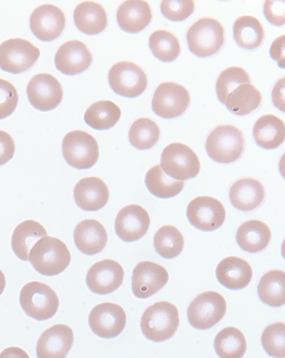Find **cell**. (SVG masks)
<instances>
[{"label":"cell","instance_id":"cell-1","mask_svg":"<svg viewBox=\"0 0 285 358\" xmlns=\"http://www.w3.org/2000/svg\"><path fill=\"white\" fill-rule=\"evenodd\" d=\"M29 261L37 273L44 276H56L69 266L71 254L65 243L46 236L31 249Z\"/></svg>","mask_w":285,"mask_h":358},{"label":"cell","instance_id":"cell-43","mask_svg":"<svg viewBox=\"0 0 285 358\" xmlns=\"http://www.w3.org/2000/svg\"><path fill=\"white\" fill-rule=\"evenodd\" d=\"M284 1H267L265 2V17L270 24L275 27L284 25Z\"/></svg>","mask_w":285,"mask_h":358},{"label":"cell","instance_id":"cell-14","mask_svg":"<svg viewBox=\"0 0 285 358\" xmlns=\"http://www.w3.org/2000/svg\"><path fill=\"white\" fill-rule=\"evenodd\" d=\"M31 106L41 111H50L63 101V88L59 80L50 73H38L29 82L27 89Z\"/></svg>","mask_w":285,"mask_h":358},{"label":"cell","instance_id":"cell-4","mask_svg":"<svg viewBox=\"0 0 285 358\" xmlns=\"http://www.w3.org/2000/svg\"><path fill=\"white\" fill-rule=\"evenodd\" d=\"M20 305L29 317L46 321L55 316L59 308V299L55 290L47 284L31 281L22 287Z\"/></svg>","mask_w":285,"mask_h":358},{"label":"cell","instance_id":"cell-24","mask_svg":"<svg viewBox=\"0 0 285 358\" xmlns=\"http://www.w3.org/2000/svg\"><path fill=\"white\" fill-rule=\"evenodd\" d=\"M117 20L124 31L129 34L140 33L152 22V8L147 1L128 0L118 8Z\"/></svg>","mask_w":285,"mask_h":358},{"label":"cell","instance_id":"cell-25","mask_svg":"<svg viewBox=\"0 0 285 358\" xmlns=\"http://www.w3.org/2000/svg\"><path fill=\"white\" fill-rule=\"evenodd\" d=\"M265 196V188L261 182L249 178L236 181L229 194L231 203L242 212L257 209L263 203Z\"/></svg>","mask_w":285,"mask_h":358},{"label":"cell","instance_id":"cell-32","mask_svg":"<svg viewBox=\"0 0 285 358\" xmlns=\"http://www.w3.org/2000/svg\"><path fill=\"white\" fill-rule=\"evenodd\" d=\"M261 302L271 308H280L285 303V273L284 271H268L261 278L258 286Z\"/></svg>","mask_w":285,"mask_h":358},{"label":"cell","instance_id":"cell-22","mask_svg":"<svg viewBox=\"0 0 285 358\" xmlns=\"http://www.w3.org/2000/svg\"><path fill=\"white\" fill-rule=\"evenodd\" d=\"M216 276L221 285L231 290L245 289L251 283L253 271L247 261L236 257L224 259L217 265Z\"/></svg>","mask_w":285,"mask_h":358},{"label":"cell","instance_id":"cell-2","mask_svg":"<svg viewBox=\"0 0 285 358\" xmlns=\"http://www.w3.org/2000/svg\"><path fill=\"white\" fill-rule=\"evenodd\" d=\"M180 324L177 308L172 303H154L144 312L140 329L144 337L153 342L169 340L175 334Z\"/></svg>","mask_w":285,"mask_h":358},{"label":"cell","instance_id":"cell-3","mask_svg":"<svg viewBox=\"0 0 285 358\" xmlns=\"http://www.w3.org/2000/svg\"><path fill=\"white\" fill-rule=\"evenodd\" d=\"M244 146L242 131L235 126L224 124L217 127L207 136L206 151L214 162L230 164L241 158Z\"/></svg>","mask_w":285,"mask_h":358},{"label":"cell","instance_id":"cell-21","mask_svg":"<svg viewBox=\"0 0 285 358\" xmlns=\"http://www.w3.org/2000/svg\"><path fill=\"white\" fill-rule=\"evenodd\" d=\"M73 197L80 209L86 212H97L108 203L110 190L102 179L85 178L76 184Z\"/></svg>","mask_w":285,"mask_h":358},{"label":"cell","instance_id":"cell-18","mask_svg":"<svg viewBox=\"0 0 285 358\" xmlns=\"http://www.w3.org/2000/svg\"><path fill=\"white\" fill-rule=\"evenodd\" d=\"M66 27V17L57 6L45 4L38 6L31 15L30 28L35 37L41 41H53Z\"/></svg>","mask_w":285,"mask_h":358},{"label":"cell","instance_id":"cell-16","mask_svg":"<svg viewBox=\"0 0 285 358\" xmlns=\"http://www.w3.org/2000/svg\"><path fill=\"white\" fill-rule=\"evenodd\" d=\"M149 226L148 212L140 206L130 204L117 214L115 222V234L124 242H136L147 234Z\"/></svg>","mask_w":285,"mask_h":358},{"label":"cell","instance_id":"cell-27","mask_svg":"<svg viewBox=\"0 0 285 358\" xmlns=\"http://www.w3.org/2000/svg\"><path fill=\"white\" fill-rule=\"evenodd\" d=\"M75 27L86 35L101 34L108 27V15L101 5L92 1L80 3L73 12Z\"/></svg>","mask_w":285,"mask_h":358},{"label":"cell","instance_id":"cell-9","mask_svg":"<svg viewBox=\"0 0 285 358\" xmlns=\"http://www.w3.org/2000/svg\"><path fill=\"white\" fill-rule=\"evenodd\" d=\"M40 56V50L30 41L20 38L9 39L0 44V69L15 75L27 72Z\"/></svg>","mask_w":285,"mask_h":358},{"label":"cell","instance_id":"cell-19","mask_svg":"<svg viewBox=\"0 0 285 358\" xmlns=\"http://www.w3.org/2000/svg\"><path fill=\"white\" fill-rule=\"evenodd\" d=\"M92 54L82 41H67L57 51L55 65L59 72L66 76H76L85 72L91 66Z\"/></svg>","mask_w":285,"mask_h":358},{"label":"cell","instance_id":"cell-28","mask_svg":"<svg viewBox=\"0 0 285 358\" xmlns=\"http://www.w3.org/2000/svg\"><path fill=\"white\" fill-rule=\"evenodd\" d=\"M253 136L259 147L265 150L278 148L285 139L284 121L275 115L259 117L253 127Z\"/></svg>","mask_w":285,"mask_h":358},{"label":"cell","instance_id":"cell-41","mask_svg":"<svg viewBox=\"0 0 285 358\" xmlns=\"http://www.w3.org/2000/svg\"><path fill=\"white\" fill-rule=\"evenodd\" d=\"M160 9L168 20L182 22L194 12L195 3L192 0H164L160 5Z\"/></svg>","mask_w":285,"mask_h":358},{"label":"cell","instance_id":"cell-26","mask_svg":"<svg viewBox=\"0 0 285 358\" xmlns=\"http://www.w3.org/2000/svg\"><path fill=\"white\" fill-rule=\"evenodd\" d=\"M271 238V230L268 224L258 220L242 224L236 233V241L240 248L251 254L267 248Z\"/></svg>","mask_w":285,"mask_h":358},{"label":"cell","instance_id":"cell-12","mask_svg":"<svg viewBox=\"0 0 285 358\" xmlns=\"http://www.w3.org/2000/svg\"><path fill=\"white\" fill-rule=\"evenodd\" d=\"M187 219L195 229L201 231H214L226 222L225 207L219 200L210 196H198L187 207Z\"/></svg>","mask_w":285,"mask_h":358},{"label":"cell","instance_id":"cell-6","mask_svg":"<svg viewBox=\"0 0 285 358\" xmlns=\"http://www.w3.org/2000/svg\"><path fill=\"white\" fill-rule=\"evenodd\" d=\"M226 310L225 297L216 291H207L198 295L189 306L188 321L197 330H209L225 317Z\"/></svg>","mask_w":285,"mask_h":358},{"label":"cell","instance_id":"cell-17","mask_svg":"<svg viewBox=\"0 0 285 358\" xmlns=\"http://www.w3.org/2000/svg\"><path fill=\"white\" fill-rule=\"evenodd\" d=\"M124 271L114 260H103L92 265L86 276V284L97 295H108L119 289L123 284Z\"/></svg>","mask_w":285,"mask_h":358},{"label":"cell","instance_id":"cell-47","mask_svg":"<svg viewBox=\"0 0 285 358\" xmlns=\"http://www.w3.org/2000/svg\"><path fill=\"white\" fill-rule=\"evenodd\" d=\"M0 358H30L28 354L20 348L11 347L6 348L0 353Z\"/></svg>","mask_w":285,"mask_h":358},{"label":"cell","instance_id":"cell-39","mask_svg":"<svg viewBox=\"0 0 285 358\" xmlns=\"http://www.w3.org/2000/svg\"><path fill=\"white\" fill-rule=\"evenodd\" d=\"M261 344L265 353L274 358L285 357V324L275 322L265 328L261 336Z\"/></svg>","mask_w":285,"mask_h":358},{"label":"cell","instance_id":"cell-36","mask_svg":"<svg viewBox=\"0 0 285 358\" xmlns=\"http://www.w3.org/2000/svg\"><path fill=\"white\" fill-rule=\"evenodd\" d=\"M154 248L160 257L171 260L184 251V236L175 226H163L154 236Z\"/></svg>","mask_w":285,"mask_h":358},{"label":"cell","instance_id":"cell-29","mask_svg":"<svg viewBox=\"0 0 285 358\" xmlns=\"http://www.w3.org/2000/svg\"><path fill=\"white\" fill-rule=\"evenodd\" d=\"M47 236L46 229L41 223L33 220L19 224L12 236V249L17 257L29 261L31 249L41 238Z\"/></svg>","mask_w":285,"mask_h":358},{"label":"cell","instance_id":"cell-40","mask_svg":"<svg viewBox=\"0 0 285 358\" xmlns=\"http://www.w3.org/2000/svg\"><path fill=\"white\" fill-rule=\"evenodd\" d=\"M244 83H251V78L246 70L242 67H228L225 71L221 73L216 85L217 98L221 103H225L226 99L230 92L237 86Z\"/></svg>","mask_w":285,"mask_h":358},{"label":"cell","instance_id":"cell-11","mask_svg":"<svg viewBox=\"0 0 285 358\" xmlns=\"http://www.w3.org/2000/svg\"><path fill=\"white\" fill-rule=\"evenodd\" d=\"M108 83L115 94L126 98H136L145 92L148 78L136 64L122 62L111 67Z\"/></svg>","mask_w":285,"mask_h":358},{"label":"cell","instance_id":"cell-20","mask_svg":"<svg viewBox=\"0 0 285 358\" xmlns=\"http://www.w3.org/2000/svg\"><path fill=\"white\" fill-rule=\"evenodd\" d=\"M75 336L72 328L65 324H56L48 329L38 338V358H66L73 345Z\"/></svg>","mask_w":285,"mask_h":358},{"label":"cell","instance_id":"cell-23","mask_svg":"<svg viewBox=\"0 0 285 358\" xmlns=\"http://www.w3.org/2000/svg\"><path fill=\"white\" fill-rule=\"evenodd\" d=\"M108 238L107 230L96 220H82L73 232L77 249L86 255H94L103 251Z\"/></svg>","mask_w":285,"mask_h":358},{"label":"cell","instance_id":"cell-33","mask_svg":"<svg viewBox=\"0 0 285 358\" xmlns=\"http://www.w3.org/2000/svg\"><path fill=\"white\" fill-rule=\"evenodd\" d=\"M121 115L120 108L114 102L99 101L94 102L86 110L85 121L95 130H108L117 124Z\"/></svg>","mask_w":285,"mask_h":358},{"label":"cell","instance_id":"cell-7","mask_svg":"<svg viewBox=\"0 0 285 358\" xmlns=\"http://www.w3.org/2000/svg\"><path fill=\"white\" fill-rule=\"evenodd\" d=\"M62 151L67 164L80 171L94 167L99 157L97 140L92 134L81 130L66 134Z\"/></svg>","mask_w":285,"mask_h":358},{"label":"cell","instance_id":"cell-5","mask_svg":"<svg viewBox=\"0 0 285 358\" xmlns=\"http://www.w3.org/2000/svg\"><path fill=\"white\" fill-rule=\"evenodd\" d=\"M225 41V29L214 18L198 19L188 30L189 50L198 57L214 55L219 52Z\"/></svg>","mask_w":285,"mask_h":358},{"label":"cell","instance_id":"cell-15","mask_svg":"<svg viewBox=\"0 0 285 358\" xmlns=\"http://www.w3.org/2000/svg\"><path fill=\"white\" fill-rule=\"evenodd\" d=\"M168 280V271L162 265L149 261L140 262L133 273V295L140 299H149L163 289Z\"/></svg>","mask_w":285,"mask_h":358},{"label":"cell","instance_id":"cell-37","mask_svg":"<svg viewBox=\"0 0 285 358\" xmlns=\"http://www.w3.org/2000/svg\"><path fill=\"white\" fill-rule=\"evenodd\" d=\"M149 46L153 56L164 63L175 62L181 52L177 38L170 31L165 30L154 31L150 35Z\"/></svg>","mask_w":285,"mask_h":358},{"label":"cell","instance_id":"cell-13","mask_svg":"<svg viewBox=\"0 0 285 358\" xmlns=\"http://www.w3.org/2000/svg\"><path fill=\"white\" fill-rule=\"evenodd\" d=\"M126 311L114 303H99L89 315V328L101 338L118 337L126 328Z\"/></svg>","mask_w":285,"mask_h":358},{"label":"cell","instance_id":"cell-35","mask_svg":"<svg viewBox=\"0 0 285 358\" xmlns=\"http://www.w3.org/2000/svg\"><path fill=\"white\" fill-rule=\"evenodd\" d=\"M145 185L154 196L169 199L181 193L184 189V182L169 178L163 171L161 166L156 165L147 172Z\"/></svg>","mask_w":285,"mask_h":358},{"label":"cell","instance_id":"cell-46","mask_svg":"<svg viewBox=\"0 0 285 358\" xmlns=\"http://www.w3.org/2000/svg\"><path fill=\"white\" fill-rule=\"evenodd\" d=\"M273 101L275 106L284 111V78L277 83L273 90Z\"/></svg>","mask_w":285,"mask_h":358},{"label":"cell","instance_id":"cell-31","mask_svg":"<svg viewBox=\"0 0 285 358\" xmlns=\"http://www.w3.org/2000/svg\"><path fill=\"white\" fill-rule=\"evenodd\" d=\"M233 37L236 43L242 49H257L265 38L263 25L258 19L251 15H243L237 18L233 24Z\"/></svg>","mask_w":285,"mask_h":358},{"label":"cell","instance_id":"cell-10","mask_svg":"<svg viewBox=\"0 0 285 358\" xmlns=\"http://www.w3.org/2000/svg\"><path fill=\"white\" fill-rule=\"evenodd\" d=\"M191 104L188 90L176 83L166 82L154 92L152 110L159 117L172 120L180 117Z\"/></svg>","mask_w":285,"mask_h":358},{"label":"cell","instance_id":"cell-8","mask_svg":"<svg viewBox=\"0 0 285 358\" xmlns=\"http://www.w3.org/2000/svg\"><path fill=\"white\" fill-rule=\"evenodd\" d=\"M162 169L169 178L178 181L196 178L200 162L193 150L184 143H174L166 147L161 155Z\"/></svg>","mask_w":285,"mask_h":358},{"label":"cell","instance_id":"cell-34","mask_svg":"<svg viewBox=\"0 0 285 358\" xmlns=\"http://www.w3.org/2000/svg\"><path fill=\"white\" fill-rule=\"evenodd\" d=\"M214 347L219 358H242L247 351V341L239 329L227 327L217 335Z\"/></svg>","mask_w":285,"mask_h":358},{"label":"cell","instance_id":"cell-48","mask_svg":"<svg viewBox=\"0 0 285 358\" xmlns=\"http://www.w3.org/2000/svg\"><path fill=\"white\" fill-rule=\"evenodd\" d=\"M6 287V277L3 271L0 270V296L4 292Z\"/></svg>","mask_w":285,"mask_h":358},{"label":"cell","instance_id":"cell-42","mask_svg":"<svg viewBox=\"0 0 285 358\" xmlns=\"http://www.w3.org/2000/svg\"><path fill=\"white\" fill-rule=\"evenodd\" d=\"M17 90L14 85L0 78V120L10 117L18 104Z\"/></svg>","mask_w":285,"mask_h":358},{"label":"cell","instance_id":"cell-38","mask_svg":"<svg viewBox=\"0 0 285 358\" xmlns=\"http://www.w3.org/2000/svg\"><path fill=\"white\" fill-rule=\"evenodd\" d=\"M160 129L158 124L147 117L137 120L129 131L131 145L140 151L152 149L158 143Z\"/></svg>","mask_w":285,"mask_h":358},{"label":"cell","instance_id":"cell-45","mask_svg":"<svg viewBox=\"0 0 285 358\" xmlns=\"http://www.w3.org/2000/svg\"><path fill=\"white\" fill-rule=\"evenodd\" d=\"M270 55L272 59L277 60L278 66L284 69V35L277 38L272 44Z\"/></svg>","mask_w":285,"mask_h":358},{"label":"cell","instance_id":"cell-44","mask_svg":"<svg viewBox=\"0 0 285 358\" xmlns=\"http://www.w3.org/2000/svg\"><path fill=\"white\" fill-rule=\"evenodd\" d=\"M15 152V143L14 139L8 133L0 130V166L8 163Z\"/></svg>","mask_w":285,"mask_h":358},{"label":"cell","instance_id":"cell-30","mask_svg":"<svg viewBox=\"0 0 285 358\" xmlns=\"http://www.w3.org/2000/svg\"><path fill=\"white\" fill-rule=\"evenodd\" d=\"M262 95L251 83L237 86L227 96L225 103L227 110L237 116H245L261 106Z\"/></svg>","mask_w":285,"mask_h":358}]
</instances>
